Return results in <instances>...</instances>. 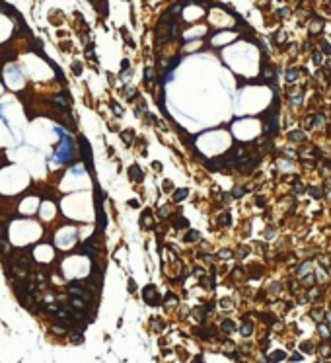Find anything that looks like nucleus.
Here are the masks:
<instances>
[{
  "label": "nucleus",
  "instance_id": "nucleus-1",
  "mask_svg": "<svg viewBox=\"0 0 331 363\" xmlns=\"http://www.w3.org/2000/svg\"><path fill=\"white\" fill-rule=\"evenodd\" d=\"M142 295H144V299H146L150 305H158V299H154V287L152 285H148L146 289L142 291Z\"/></svg>",
  "mask_w": 331,
  "mask_h": 363
},
{
  "label": "nucleus",
  "instance_id": "nucleus-2",
  "mask_svg": "<svg viewBox=\"0 0 331 363\" xmlns=\"http://www.w3.org/2000/svg\"><path fill=\"white\" fill-rule=\"evenodd\" d=\"M140 225H142V227H146V228L154 225V221H152V217H150V211L144 213V219H140Z\"/></svg>",
  "mask_w": 331,
  "mask_h": 363
},
{
  "label": "nucleus",
  "instance_id": "nucleus-3",
  "mask_svg": "<svg viewBox=\"0 0 331 363\" xmlns=\"http://www.w3.org/2000/svg\"><path fill=\"white\" fill-rule=\"evenodd\" d=\"M187 193H189V189H177V191L173 193V199H175V201H181Z\"/></svg>",
  "mask_w": 331,
  "mask_h": 363
},
{
  "label": "nucleus",
  "instance_id": "nucleus-4",
  "mask_svg": "<svg viewBox=\"0 0 331 363\" xmlns=\"http://www.w3.org/2000/svg\"><path fill=\"white\" fill-rule=\"evenodd\" d=\"M185 240H187V242L199 240V232H197V231H191V232H187V236H185Z\"/></svg>",
  "mask_w": 331,
  "mask_h": 363
},
{
  "label": "nucleus",
  "instance_id": "nucleus-5",
  "mask_svg": "<svg viewBox=\"0 0 331 363\" xmlns=\"http://www.w3.org/2000/svg\"><path fill=\"white\" fill-rule=\"evenodd\" d=\"M234 328H236V324H232L230 320H224L222 322V330H226V332H232Z\"/></svg>",
  "mask_w": 331,
  "mask_h": 363
},
{
  "label": "nucleus",
  "instance_id": "nucleus-6",
  "mask_svg": "<svg viewBox=\"0 0 331 363\" xmlns=\"http://www.w3.org/2000/svg\"><path fill=\"white\" fill-rule=\"evenodd\" d=\"M140 176H142V174H140V170H138V166H132V168H131V178H132V180H138Z\"/></svg>",
  "mask_w": 331,
  "mask_h": 363
},
{
  "label": "nucleus",
  "instance_id": "nucleus-7",
  "mask_svg": "<svg viewBox=\"0 0 331 363\" xmlns=\"http://www.w3.org/2000/svg\"><path fill=\"white\" fill-rule=\"evenodd\" d=\"M218 223H220V225H230V215H228V213H222V217L218 219Z\"/></svg>",
  "mask_w": 331,
  "mask_h": 363
},
{
  "label": "nucleus",
  "instance_id": "nucleus-8",
  "mask_svg": "<svg viewBox=\"0 0 331 363\" xmlns=\"http://www.w3.org/2000/svg\"><path fill=\"white\" fill-rule=\"evenodd\" d=\"M296 78H298V72H296V71H288V74H286V80H288V82H294Z\"/></svg>",
  "mask_w": 331,
  "mask_h": 363
},
{
  "label": "nucleus",
  "instance_id": "nucleus-9",
  "mask_svg": "<svg viewBox=\"0 0 331 363\" xmlns=\"http://www.w3.org/2000/svg\"><path fill=\"white\" fill-rule=\"evenodd\" d=\"M123 141H125V143H131L132 141V131H123Z\"/></svg>",
  "mask_w": 331,
  "mask_h": 363
},
{
  "label": "nucleus",
  "instance_id": "nucleus-10",
  "mask_svg": "<svg viewBox=\"0 0 331 363\" xmlns=\"http://www.w3.org/2000/svg\"><path fill=\"white\" fill-rule=\"evenodd\" d=\"M55 102H58V105H62V108H66V105H68V102H66V98H65V96H57V98H55Z\"/></svg>",
  "mask_w": 331,
  "mask_h": 363
},
{
  "label": "nucleus",
  "instance_id": "nucleus-11",
  "mask_svg": "<svg viewBox=\"0 0 331 363\" xmlns=\"http://www.w3.org/2000/svg\"><path fill=\"white\" fill-rule=\"evenodd\" d=\"M290 139H292V141H304V135H302V133H292Z\"/></svg>",
  "mask_w": 331,
  "mask_h": 363
},
{
  "label": "nucleus",
  "instance_id": "nucleus-12",
  "mask_svg": "<svg viewBox=\"0 0 331 363\" xmlns=\"http://www.w3.org/2000/svg\"><path fill=\"white\" fill-rule=\"evenodd\" d=\"M166 303H168V305H172V303H173V305H175V303H177V299H175V297L172 295V293H169V295L166 297Z\"/></svg>",
  "mask_w": 331,
  "mask_h": 363
},
{
  "label": "nucleus",
  "instance_id": "nucleus-13",
  "mask_svg": "<svg viewBox=\"0 0 331 363\" xmlns=\"http://www.w3.org/2000/svg\"><path fill=\"white\" fill-rule=\"evenodd\" d=\"M282 357H285V353H282V351H275V355L271 357V359H273V361H279V359H282Z\"/></svg>",
  "mask_w": 331,
  "mask_h": 363
},
{
  "label": "nucleus",
  "instance_id": "nucleus-14",
  "mask_svg": "<svg viewBox=\"0 0 331 363\" xmlns=\"http://www.w3.org/2000/svg\"><path fill=\"white\" fill-rule=\"evenodd\" d=\"M218 256H220V258H230V256H232V252H230V250H222V252L218 254Z\"/></svg>",
  "mask_w": 331,
  "mask_h": 363
},
{
  "label": "nucleus",
  "instance_id": "nucleus-15",
  "mask_svg": "<svg viewBox=\"0 0 331 363\" xmlns=\"http://www.w3.org/2000/svg\"><path fill=\"white\" fill-rule=\"evenodd\" d=\"M242 332H244V336H247L249 332H251V326H249V324H244V328H242Z\"/></svg>",
  "mask_w": 331,
  "mask_h": 363
},
{
  "label": "nucleus",
  "instance_id": "nucleus-16",
  "mask_svg": "<svg viewBox=\"0 0 331 363\" xmlns=\"http://www.w3.org/2000/svg\"><path fill=\"white\" fill-rule=\"evenodd\" d=\"M244 191H245V189H242V188L234 189V197H242V195H244Z\"/></svg>",
  "mask_w": 331,
  "mask_h": 363
},
{
  "label": "nucleus",
  "instance_id": "nucleus-17",
  "mask_svg": "<svg viewBox=\"0 0 331 363\" xmlns=\"http://www.w3.org/2000/svg\"><path fill=\"white\" fill-rule=\"evenodd\" d=\"M322 49H323V53H329V55H331V45H327V43H322Z\"/></svg>",
  "mask_w": 331,
  "mask_h": 363
},
{
  "label": "nucleus",
  "instance_id": "nucleus-18",
  "mask_svg": "<svg viewBox=\"0 0 331 363\" xmlns=\"http://www.w3.org/2000/svg\"><path fill=\"white\" fill-rule=\"evenodd\" d=\"M160 217H168V207H162V209H160Z\"/></svg>",
  "mask_w": 331,
  "mask_h": 363
},
{
  "label": "nucleus",
  "instance_id": "nucleus-19",
  "mask_svg": "<svg viewBox=\"0 0 331 363\" xmlns=\"http://www.w3.org/2000/svg\"><path fill=\"white\" fill-rule=\"evenodd\" d=\"M314 63H316V65H319V63H322V55H319V53H316V57H314Z\"/></svg>",
  "mask_w": 331,
  "mask_h": 363
},
{
  "label": "nucleus",
  "instance_id": "nucleus-20",
  "mask_svg": "<svg viewBox=\"0 0 331 363\" xmlns=\"http://www.w3.org/2000/svg\"><path fill=\"white\" fill-rule=\"evenodd\" d=\"M72 340L76 342V344H80V342H82V336H80V334H74V336H72Z\"/></svg>",
  "mask_w": 331,
  "mask_h": 363
},
{
  "label": "nucleus",
  "instance_id": "nucleus-21",
  "mask_svg": "<svg viewBox=\"0 0 331 363\" xmlns=\"http://www.w3.org/2000/svg\"><path fill=\"white\" fill-rule=\"evenodd\" d=\"M150 80H152V71L148 68V71H146V82H150Z\"/></svg>",
  "mask_w": 331,
  "mask_h": 363
},
{
  "label": "nucleus",
  "instance_id": "nucleus-22",
  "mask_svg": "<svg viewBox=\"0 0 331 363\" xmlns=\"http://www.w3.org/2000/svg\"><path fill=\"white\" fill-rule=\"evenodd\" d=\"M152 166H154V170H162V164H160V162H154Z\"/></svg>",
  "mask_w": 331,
  "mask_h": 363
},
{
  "label": "nucleus",
  "instance_id": "nucleus-23",
  "mask_svg": "<svg viewBox=\"0 0 331 363\" xmlns=\"http://www.w3.org/2000/svg\"><path fill=\"white\" fill-rule=\"evenodd\" d=\"M286 14H288V12H286V8H282V10H281V12H279V16H282V18H285V16H286Z\"/></svg>",
  "mask_w": 331,
  "mask_h": 363
}]
</instances>
